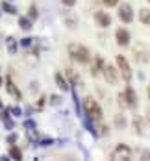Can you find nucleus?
I'll return each instance as SVG.
<instances>
[{"mask_svg": "<svg viewBox=\"0 0 150 161\" xmlns=\"http://www.w3.org/2000/svg\"><path fill=\"white\" fill-rule=\"evenodd\" d=\"M83 111L87 115V120H100L102 119V108L93 97L83 98Z\"/></svg>", "mask_w": 150, "mask_h": 161, "instance_id": "nucleus-1", "label": "nucleus"}, {"mask_svg": "<svg viewBox=\"0 0 150 161\" xmlns=\"http://www.w3.org/2000/svg\"><path fill=\"white\" fill-rule=\"evenodd\" d=\"M69 54H70V58H72L74 61H78V63H87V61L91 59L89 50L85 48L83 45H80V43H72V45H69Z\"/></svg>", "mask_w": 150, "mask_h": 161, "instance_id": "nucleus-2", "label": "nucleus"}, {"mask_svg": "<svg viewBox=\"0 0 150 161\" xmlns=\"http://www.w3.org/2000/svg\"><path fill=\"white\" fill-rule=\"evenodd\" d=\"M113 161H132V150L124 143H119L113 150Z\"/></svg>", "mask_w": 150, "mask_h": 161, "instance_id": "nucleus-3", "label": "nucleus"}, {"mask_svg": "<svg viewBox=\"0 0 150 161\" xmlns=\"http://www.w3.org/2000/svg\"><path fill=\"white\" fill-rule=\"evenodd\" d=\"M117 67H119V70L122 72V78L126 81L132 80V69H130V63H128V59L124 58V56H117Z\"/></svg>", "mask_w": 150, "mask_h": 161, "instance_id": "nucleus-4", "label": "nucleus"}, {"mask_svg": "<svg viewBox=\"0 0 150 161\" xmlns=\"http://www.w3.org/2000/svg\"><path fill=\"white\" fill-rule=\"evenodd\" d=\"M119 19L124 22V24H130L133 20V9L130 4H122L120 8H119Z\"/></svg>", "mask_w": 150, "mask_h": 161, "instance_id": "nucleus-5", "label": "nucleus"}, {"mask_svg": "<svg viewBox=\"0 0 150 161\" xmlns=\"http://www.w3.org/2000/svg\"><path fill=\"white\" fill-rule=\"evenodd\" d=\"M102 74H104V78H106V81L108 83H117V80H119V74H117V70L113 69V65H104V70H102Z\"/></svg>", "mask_w": 150, "mask_h": 161, "instance_id": "nucleus-6", "label": "nucleus"}, {"mask_svg": "<svg viewBox=\"0 0 150 161\" xmlns=\"http://www.w3.org/2000/svg\"><path fill=\"white\" fill-rule=\"evenodd\" d=\"M95 20H97V24H98L100 28H108L111 24V17L108 15L106 11H100V9L95 13Z\"/></svg>", "mask_w": 150, "mask_h": 161, "instance_id": "nucleus-7", "label": "nucleus"}, {"mask_svg": "<svg viewBox=\"0 0 150 161\" xmlns=\"http://www.w3.org/2000/svg\"><path fill=\"white\" fill-rule=\"evenodd\" d=\"M124 100H126V106H128V108H135V106H137V95H135V91H133L132 87H126V91H124Z\"/></svg>", "mask_w": 150, "mask_h": 161, "instance_id": "nucleus-8", "label": "nucleus"}, {"mask_svg": "<svg viewBox=\"0 0 150 161\" xmlns=\"http://www.w3.org/2000/svg\"><path fill=\"white\" fill-rule=\"evenodd\" d=\"M115 35H117V43H119L120 47H128V43H130V33H128V30L119 28Z\"/></svg>", "mask_w": 150, "mask_h": 161, "instance_id": "nucleus-9", "label": "nucleus"}, {"mask_svg": "<svg viewBox=\"0 0 150 161\" xmlns=\"http://www.w3.org/2000/svg\"><path fill=\"white\" fill-rule=\"evenodd\" d=\"M6 89H8V93L15 98V100H20V91L17 89V85L13 83L11 78H8V80H6Z\"/></svg>", "mask_w": 150, "mask_h": 161, "instance_id": "nucleus-10", "label": "nucleus"}, {"mask_svg": "<svg viewBox=\"0 0 150 161\" xmlns=\"http://www.w3.org/2000/svg\"><path fill=\"white\" fill-rule=\"evenodd\" d=\"M104 70V59L100 58V56H97L95 58V61H93V67H91V74L93 76H97L98 72H102Z\"/></svg>", "mask_w": 150, "mask_h": 161, "instance_id": "nucleus-11", "label": "nucleus"}, {"mask_svg": "<svg viewBox=\"0 0 150 161\" xmlns=\"http://www.w3.org/2000/svg\"><path fill=\"white\" fill-rule=\"evenodd\" d=\"M54 78H56V83H58V87H59L61 91H69V87H70V85H69V81H65V78H63L59 72H56V74H54Z\"/></svg>", "mask_w": 150, "mask_h": 161, "instance_id": "nucleus-12", "label": "nucleus"}, {"mask_svg": "<svg viewBox=\"0 0 150 161\" xmlns=\"http://www.w3.org/2000/svg\"><path fill=\"white\" fill-rule=\"evenodd\" d=\"M65 74H67V78H69V85H74V83H78V81H80L78 74L74 72V69H67Z\"/></svg>", "mask_w": 150, "mask_h": 161, "instance_id": "nucleus-13", "label": "nucleus"}, {"mask_svg": "<svg viewBox=\"0 0 150 161\" xmlns=\"http://www.w3.org/2000/svg\"><path fill=\"white\" fill-rule=\"evenodd\" d=\"M139 20H141L143 24H150V9L143 8V9L139 11Z\"/></svg>", "mask_w": 150, "mask_h": 161, "instance_id": "nucleus-14", "label": "nucleus"}, {"mask_svg": "<svg viewBox=\"0 0 150 161\" xmlns=\"http://www.w3.org/2000/svg\"><path fill=\"white\" fill-rule=\"evenodd\" d=\"M19 26L28 32V30H32V20H30L28 17H20V19H19Z\"/></svg>", "mask_w": 150, "mask_h": 161, "instance_id": "nucleus-15", "label": "nucleus"}, {"mask_svg": "<svg viewBox=\"0 0 150 161\" xmlns=\"http://www.w3.org/2000/svg\"><path fill=\"white\" fill-rule=\"evenodd\" d=\"M9 156H11L15 161H22V152H20V150H19V146H15V145L9 148Z\"/></svg>", "mask_w": 150, "mask_h": 161, "instance_id": "nucleus-16", "label": "nucleus"}, {"mask_svg": "<svg viewBox=\"0 0 150 161\" xmlns=\"http://www.w3.org/2000/svg\"><path fill=\"white\" fill-rule=\"evenodd\" d=\"M8 111H9V109H4L0 117H2V120H4V124H6V128H8V130H13V120L8 117Z\"/></svg>", "mask_w": 150, "mask_h": 161, "instance_id": "nucleus-17", "label": "nucleus"}, {"mask_svg": "<svg viewBox=\"0 0 150 161\" xmlns=\"http://www.w3.org/2000/svg\"><path fill=\"white\" fill-rule=\"evenodd\" d=\"M8 52H9L11 56L17 54V41L13 39V37H8Z\"/></svg>", "mask_w": 150, "mask_h": 161, "instance_id": "nucleus-18", "label": "nucleus"}, {"mask_svg": "<svg viewBox=\"0 0 150 161\" xmlns=\"http://www.w3.org/2000/svg\"><path fill=\"white\" fill-rule=\"evenodd\" d=\"M0 8H2L6 13H9V15H15V13H17V9L9 4V2H2V6H0Z\"/></svg>", "mask_w": 150, "mask_h": 161, "instance_id": "nucleus-19", "label": "nucleus"}, {"mask_svg": "<svg viewBox=\"0 0 150 161\" xmlns=\"http://www.w3.org/2000/svg\"><path fill=\"white\" fill-rule=\"evenodd\" d=\"M61 100H63L61 97H58V95H52V97H50V104H52V106H59V104H61Z\"/></svg>", "mask_w": 150, "mask_h": 161, "instance_id": "nucleus-20", "label": "nucleus"}, {"mask_svg": "<svg viewBox=\"0 0 150 161\" xmlns=\"http://www.w3.org/2000/svg\"><path fill=\"white\" fill-rule=\"evenodd\" d=\"M28 11H30V13H28V19H30V20H35V19H37V8H35V6H32Z\"/></svg>", "mask_w": 150, "mask_h": 161, "instance_id": "nucleus-21", "label": "nucleus"}, {"mask_svg": "<svg viewBox=\"0 0 150 161\" xmlns=\"http://www.w3.org/2000/svg\"><path fill=\"white\" fill-rule=\"evenodd\" d=\"M133 128H135V133H137V135H141V131H143V130H141V119H135V120H133Z\"/></svg>", "mask_w": 150, "mask_h": 161, "instance_id": "nucleus-22", "label": "nucleus"}, {"mask_svg": "<svg viewBox=\"0 0 150 161\" xmlns=\"http://www.w3.org/2000/svg\"><path fill=\"white\" fill-rule=\"evenodd\" d=\"M141 161H150V150H143L141 152Z\"/></svg>", "mask_w": 150, "mask_h": 161, "instance_id": "nucleus-23", "label": "nucleus"}, {"mask_svg": "<svg viewBox=\"0 0 150 161\" xmlns=\"http://www.w3.org/2000/svg\"><path fill=\"white\" fill-rule=\"evenodd\" d=\"M102 2H104V6H108V8H113V6L119 4V0H102Z\"/></svg>", "mask_w": 150, "mask_h": 161, "instance_id": "nucleus-24", "label": "nucleus"}, {"mask_svg": "<svg viewBox=\"0 0 150 161\" xmlns=\"http://www.w3.org/2000/svg\"><path fill=\"white\" fill-rule=\"evenodd\" d=\"M32 41H33V39H30V37H24V39L20 41V45H22V47H30V45H32Z\"/></svg>", "mask_w": 150, "mask_h": 161, "instance_id": "nucleus-25", "label": "nucleus"}, {"mask_svg": "<svg viewBox=\"0 0 150 161\" xmlns=\"http://www.w3.org/2000/svg\"><path fill=\"white\" fill-rule=\"evenodd\" d=\"M115 124H117V126H119V128H124V119H122V117H120V115H119V117H117Z\"/></svg>", "mask_w": 150, "mask_h": 161, "instance_id": "nucleus-26", "label": "nucleus"}, {"mask_svg": "<svg viewBox=\"0 0 150 161\" xmlns=\"http://www.w3.org/2000/svg\"><path fill=\"white\" fill-rule=\"evenodd\" d=\"M24 128H28V130H35V122H33V120H26V122H24Z\"/></svg>", "mask_w": 150, "mask_h": 161, "instance_id": "nucleus-27", "label": "nucleus"}, {"mask_svg": "<svg viewBox=\"0 0 150 161\" xmlns=\"http://www.w3.org/2000/svg\"><path fill=\"white\" fill-rule=\"evenodd\" d=\"M8 143H9V145H15V143H17V135H15V133L8 135Z\"/></svg>", "mask_w": 150, "mask_h": 161, "instance_id": "nucleus-28", "label": "nucleus"}, {"mask_svg": "<svg viewBox=\"0 0 150 161\" xmlns=\"http://www.w3.org/2000/svg\"><path fill=\"white\" fill-rule=\"evenodd\" d=\"M8 109H9V111L13 113V115H15V117H19V115H22V111H20V109H19V108H8Z\"/></svg>", "mask_w": 150, "mask_h": 161, "instance_id": "nucleus-29", "label": "nucleus"}, {"mask_svg": "<svg viewBox=\"0 0 150 161\" xmlns=\"http://www.w3.org/2000/svg\"><path fill=\"white\" fill-rule=\"evenodd\" d=\"M61 2H63V4H65L67 8H72V6H74V4H76V0H61Z\"/></svg>", "mask_w": 150, "mask_h": 161, "instance_id": "nucleus-30", "label": "nucleus"}, {"mask_svg": "<svg viewBox=\"0 0 150 161\" xmlns=\"http://www.w3.org/2000/svg\"><path fill=\"white\" fill-rule=\"evenodd\" d=\"M119 104H120V108H126V100H124V95H120V97H119Z\"/></svg>", "mask_w": 150, "mask_h": 161, "instance_id": "nucleus-31", "label": "nucleus"}, {"mask_svg": "<svg viewBox=\"0 0 150 161\" xmlns=\"http://www.w3.org/2000/svg\"><path fill=\"white\" fill-rule=\"evenodd\" d=\"M43 106H45V97H41L39 98V102H37V108H39V109H41Z\"/></svg>", "mask_w": 150, "mask_h": 161, "instance_id": "nucleus-32", "label": "nucleus"}, {"mask_svg": "<svg viewBox=\"0 0 150 161\" xmlns=\"http://www.w3.org/2000/svg\"><path fill=\"white\" fill-rule=\"evenodd\" d=\"M100 133H102V135H106V133H108V126H104V124H102V126H100Z\"/></svg>", "mask_w": 150, "mask_h": 161, "instance_id": "nucleus-33", "label": "nucleus"}, {"mask_svg": "<svg viewBox=\"0 0 150 161\" xmlns=\"http://www.w3.org/2000/svg\"><path fill=\"white\" fill-rule=\"evenodd\" d=\"M0 161H9V158H8V156H2V158H0Z\"/></svg>", "mask_w": 150, "mask_h": 161, "instance_id": "nucleus-34", "label": "nucleus"}, {"mask_svg": "<svg viewBox=\"0 0 150 161\" xmlns=\"http://www.w3.org/2000/svg\"><path fill=\"white\" fill-rule=\"evenodd\" d=\"M147 119H148V122H150V109L147 111Z\"/></svg>", "mask_w": 150, "mask_h": 161, "instance_id": "nucleus-35", "label": "nucleus"}, {"mask_svg": "<svg viewBox=\"0 0 150 161\" xmlns=\"http://www.w3.org/2000/svg\"><path fill=\"white\" fill-rule=\"evenodd\" d=\"M0 109H2V100H0Z\"/></svg>", "mask_w": 150, "mask_h": 161, "instance_id": "nucleus-36", "label": "nucleus"}, {"mask_svg": "<svg viewBox=\"0 0 150 161\" xmlns=\"http://www.w3.org/2000/svg\"><path fill=\"white\" fill-rule=\"evenodd\" d=\"M148 98H150V89H148Z\"/></svg>", "mask_w": 150, "mask_h": 161, "instance_id": "nucleus-37", "label": "nucleus"}, {"mask_svg": "<svg viewBox=\"0 0 150 161\" xmlns=\"http://www.w3.org/2000/svg\"><path fill=\"white\" fill-rule=\"evenodd\" d=\"M0 85H2V78H0Z\"/></svg>", "mask_w": 150, "mask_h": 161, "instance_id": "nucleus-38", "label": "nucleus"}, {"mask_svg": "<svg viewBox=\"0 0 150 161\" xmlns=\"http://www.w3.org/2000/svg\"><path fill=\"white\" fill-rule=\"evenodd\" d=\"M148 2H150V0H148Z\"/></svg>", "mask_w": 150, "mask_h": 161, "instance_id": "nucleus-39", "label": "nucleus"}]
</instances>
